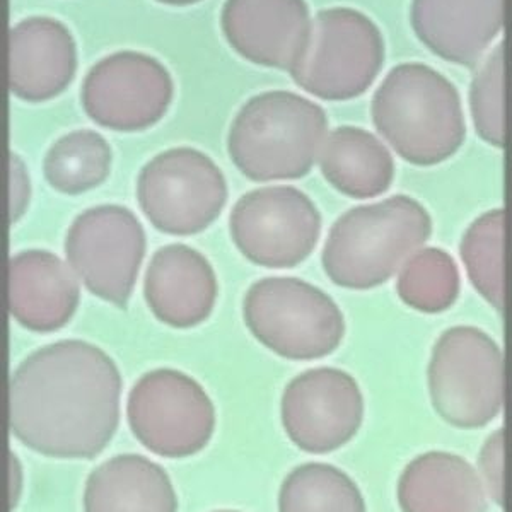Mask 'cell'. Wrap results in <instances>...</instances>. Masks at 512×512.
<instances>
[{"mask_svg": "<svg viewBox=\"0 0 512 512\" xmlns=\"http://www.w3.org/2000/svg\"><path fill=\"white\" fill-rule=\"evenodd\" d=\"M504 460H506V434L504 429L495 431L483 444L478 454V468L482 475L485 490L490 499L504 506L506 502V478H504Z\"/></svg>", "mask_w": 512, "mask_h": 512, "instance_id": "27", "label": "cell"}, {"mask_svg": "<svg viewBox=\"0 0 512 512\" xmlns=\"http://www.w3.org/2000/svg\"><path fill=\"white\" fill-rule=\"evenodd\" d=\"M506 212L494 209L473 221L461 241V258L473 287L499 313L506 309Z\"/></svg>", "mask_w": 512, "mask_h": 512, "instance_id": "24", "label": "cell"}, {"mask_svg": "<svg viewBox=\"0 0 512 512\" xmlns=\"http://www.w3.org/2000/svg\"><path fill=\"white\" fill-rule=\"evenodd\" d=\"M127 420L147 451L159 458L181 460L207 448L216 431V408L192 376L159 367L132 386Z\"/></svg>", "mask_w": 512, "mask_h": 512, "instance_id": "8", "label": "cell"}, {"mask_svg": "<svg viewBox=\"0 0 512 512\" xmlns=\"http://www.w3.org/2000/svg\"><path fill=\"white\" fill-rule=\"evenodd\" d=\"M313 21L306 0H226L221 30L251 64L289 70L308 47Z\"/></svg>", "mask_w": 512, "mask_h": 512, "instance_id": "14", "label": "cell"}, {"mask_svg": "<svg viewBox=\"0 0 512 512\" xmlns=\"http://www.w3.org/2000/svg\"><path fill=\"white\" fill-rule=\"evenodd\" d=\"M403 512H487L482 477L458 454L431 451L408 463L398 480Z\"/></svg>", "mask_w": 512, "mask_h": 512, "instance_id": "20", "label": "cell"}, {"mask_svg": "<svg viewBox=\"0 0 512 512\" xmlns=\"http://www.w3.org/2000/svg\"><path fill=\"white\" fill-rule=\"evenodd\" d=\"M137 202L159 233L193 236L209 229L227 202V183L205 152L173 147L140 169Z\"/></svg>", "mask_w": 512, "mask_h": 512, "instance_id": "9", "label": "cell"}, {"mask_svg": "<svg viewBox=\"0 0 512 512\" xmlns=\"http://www.w3.org/2000/svg\"><path fill=\"white\" fill-rule=\"evenodd\" d=\"M321 175L337 192L369 200L388 192L395 178V161L388 147L366 128H335L320 154Z\"/></svg>", "mask_w": 512, "mask_h": 512, "instance_id": "21", "label": "cell"}, {"mask_svg": "<svg viewBox=\"0 0 512 512\" xmlns=\"http://www.w3.org/2000/svg\"><path fill=\"white\" fill-rule=\"evenodd\" d=\"M144 227L123 205H98L74 219L65 238L72 272L93 296L125 308L146 255Z\"/></svg>", "mask_w": 512, "mask_h": 512, "instance_id": "10", "label": "cell"}, {"mask_svg": "<svg viewBox=\"0 0 512 512\" xmlns=\"http://www.w3.org/2000/svg\"><path fill=\"white\" fill-rule=\"evenodd\" d=\"M173 94L175 84L163 62L147 53L120 50L89 69L81 103L99 127L135 134L163 120Z\"/></svg>", "mask_w": 512, "mask_h": 512, "instance_id": "12", "label": "cell"}, {"mask_svg": "<svg viewBox=\"0 0 512 512\" xmlns=\"http://www.w3.org/2000/svg\"><path fill=\"white\" fill-rule=\"evenodd\" d=\"M280 417L287 437L309 454H328L354 439L364 419L361 388L337 367H315L291 379Z\"/></svg>", "mask_w": 512, "mask_h": 512, "instance_id": "13", "label": "cell"}, {"mask_svg": "<svg viewBox=\"0 0 512 512\" xmlns=\"http://www.w3.org/2000/svg\"><path fill=\"white\" fill-rule=\"evenodd\" d=\"M111 161L108 140L96 130L81 128L53 142L43 159V175L53 190L81 195L105 183Z\"/></svg>", "mask_w": 512, "mask_h": 512, "instance_id": "22", "label": "cell"}, {"mask_svg": "<svg viewBox=\"0 0 512 512\" xmlns=\"http://www.w3.org/2000/svg\"><path fill=\"white\" fill-rule=\"evenodd\" d=\"M81 289L76 274L47 250H26L9 260V311L18 325L53 333L76 315Z\"/></svg>", "mask_w": 512, "mask_h": 512, "instance_id": "18", "label": "cell"}, {"mask_svg": "<svg viewBox=\"0 0 512 512\" xmlns=\"http://www.w3.org/2000/svg\"><path fill=\"white\" fill-rule=\"evenodd\" d=\"M243 318L251 335L289 361L333 354L345 337V318L326 292L297 277H265L246 291Z\"/></svg>", "mask_w": 512, "mask_h": 512, "instance_id": "5", "label": "cell"}, {"mask_svg": "<svg viewBox=\"0 0 512 512\" xmlns=\"http://www.w3.org/2000/svg\"><path fill=\"white\" fill-rule=\"evenodd\" d=\"M156 2L164 4V6L188 7L193 6V4H198V2H202V0H156Z\"/></svg>", "mask_w": 512, "mask_h": 512, "instance_id": "30", "label": "cell"}, {"mask_svg": "<svg viewBox=\"0 0 512 512\" xmlns=\"http://www.w3.org/2000/svg\"><path fill=\"white\" fill-rule=\"evenodd\" d=\"M77 70L74 35L59 19L31 16L9 31V89L26 103H45L69 88Z\"/></svg>", "mask_w": 512, "mask_h": 512, "instance_id": "15", "label": "cell"}, {"mask_svg": "<svg viewBox=\"0 0 512 512\" xmlns=\"http://www.w3.org/2000/svg\"><path fill=\"white\" fill-rule=\"evenodd\" d=\"M374 127L400 158L436 166L453 158L466 137L458 89L419 62L396 65L371 101Z\"/></svg>", "mask_w": 512, "mask_h": 512, "instance_id": "2", "label": "cell"}, {"mask_svg": "<svg viewBox=\"0 0 512 512\" xmlns=\"http://www.w3.org/2000/svg\"><path fill=\"white\" fill-rule=\"evenodd\" d=\"M384 59L378 24L357 9L332 7L316 14L308 47L289 74L315 98L349 101L373 86Z\"/></svg>", "mask_w": 512, "mask_h": 512, "instance_id": "6", "label": "cell"}, {"mask_svg": "<svg viewBox=\"0 0 512 512\" xmlns=\"http://www.w3.org/2000/svg\"><path fill=\"white\" fill-rule=\"evenodd\" d=\"M326 137L328 117L315 101L291 91H267L239 108L227 151L248 180H299L320 159Z\"/></svg>", "mask_w": 512, "mask_h": 512, "instance_id": "4", "label": "cell"}, {"mask_svg": "<svg viewBox=\"0 0 512 512\" xmlns=\"http://www.w3.org/2000/svg\"><path fill=\"white\" fill-rule=\"evenodd\" d=\"M432 233L424 205L407 195L359 205L333 224L321 263L333 284L352 291L383 286Z\"/></svg>", "mask_w": 512, "mask_h": 512, "instance_id": "3", "label": "cell"}, {"mask_svg": "<svg viewBox=\"0 0 512 512\" xmlns=\"http://www.w3.org/2000/svg\"><path fill=\"white\" fill-rule=\"evenodd\" d=\"M216 512H239V511H216Z\"/></svg>", "mask_w": 512, "mask_h": 512, "instance_id": "31", "label": "cell"}, {"mask_svg": "<svg viewBox=\"0 0 512 512\" xmlns=\"http://www.w3.org/2000/svg\"><path fill=\"white\" fill-rule=\"evenodd\" d=\"M279 512H367L357 483L337 466L304 463L279 490Z\"/></svg>", "mask_w": 512, "mask_h": 512, "instance_id": "23", "label": "cell"}, {"mask_svg": "<svg viewBox=\"0 0 512 512\" xmlns=\"http://www.w3.org/2000/svg\"><path fill=\"white\" fill-rule=\"evenodd\" d=\"M460 284V272L448 251L422 248L400 270L396 292L415 311L437 315L456 303Z\"/></svg>", "mask_w": 512, "mask_h": 512, "instance_id": "25", "label": "cell"}, {"mask_svg": "<svg viewBox=\"0 0 512 512\" xmlns=\"http://www.w3.org/2000/svg\"><path fill=\"white\" fill-rule=\"evenodd\" d=\"M436 414L458 429H482L504 405V354L475 326H454L439 337L429 362Z\"/></svg>", "mask_w": 512, "mask_h": 512, "instance_id": "7", "label": "cell"}, {"mask_svg": "<svg viewBox=\"0 0 512 512\" xmlns=\"http://www.w3.org/2000/svg\"><path fill=\"white\" fill-rule=\"evenodd\" d=\"M84 512H178L168 472L142 454L113 456L89 473Z\"/></svg>", "mask_w": 512, "mask_h": 512, "instance_id": "19", "label": "cell"}, {"mask_svg": "<svg viewBox=\"0 0 512 512\" xmlns=\"http://www.w3.org/2000/svg\"><path fill=\"white\" fill-rule=\"evenodd\" d=\"M122 374L94 344L60 340L31 352L9 381V427L26 448L93 460L120 424Z\"/></svg>", "mask_w": 512, "mask_h": 512, "instance_id": "1", "label": "cell"}, {"mask_svg": "<svg viewBox=\"0 0 512 512\" xmlns=\"http://www.w3.org/2000/svg\"><path fill=\"white\" fill-rule=\"evenodd\" d=\"M470 108L478 137L497 149L506 147V52L504 43L490 52L470 89Z\"/></svg>", "mask_w": 512, "mask_h": 512, "instance_id": "26", "label": "cell"}, {"mask_svg": "<svg viewBox=\"0 0 512 512\" xmlns=\"http://www.w3.org/2000/svg\"><path fill=\"white\" fill-rule=\"evenodd\" d=\"M23 489V473L16 454L11 453V509L18 506L19 495Z\"/></svg>", "mask_w": 512, "mask_h": 512, "instance_id": "29", "label": "cell"}, {"mask_svg": "<svg viewBox=\"0 0 512 512\" xmlns=\"http://www.w3.org/2000/svg\"><path fill=\"white\" fill-rule=\"evenodd\" d=\"M506 0H412L415 35L439 59L475 67L501 35Z\"/></svg>", "mask_w": 512, "mask_h": 512, "instance_id": "17", "label": "cell"}, {"mask_svg": "<svg viewBox=\"0 0 512 512\" xmlns=\"http://www.w3.org/2000/svg\"><path fill=\"white\" fill-rule=\"evenodd\" d=\"M31 183L28 169L18 154L11 152V224L23 217L30 205Z\"/></svg>", "mask_w": 512, "mask_h": 512, "instance_id": "28", "label": "cell"}, {"mask_svg": "<svg viewBox=\"0 0 512 512\" xmlns=\"http://www.w3.org/2000/svg\"><path fill=\"white\" fill-rule=\"evenodd\" d=\"M219 296L216 272L200 251L173 243L152 255L144 275L147 306L164 325L187 330L202 325Z\"/></svg>", "mask_w": 512, "mask_h": 512, "instance_id": "16", "label": "cell"}, {"mask_svg": "<svg viewBox=\"0 0 512 512\" xmlns=\"http://www.w3.org/2000/svg\"><path fill=\"white\" fill-rule=\"evenodd\" d=\"M229 233L241 255L258 267H297L320 241V210L297 188H256L234 204Z\"/></svg>", "mask_w": 512, "mask_h": 512, "instance_id": "11", "label": "cell"}]
</instances>
